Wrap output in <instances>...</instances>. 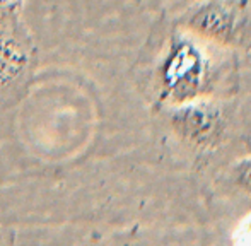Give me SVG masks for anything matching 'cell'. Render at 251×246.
I'll use <instances>...</instances> for the list:
<instances>
[{
	"instance_id": "obj_4",
	"label": "cell",
	"mask_w": 251,
	"mask_h": 246,
	"mask_svg": "<svg viewBox=\"0 0 251 246\" xmlns=\"http://www.w3.org/2000/svg\"><path fill=\"white\" fill-rule=\"evenodd\" d=\"M168 122L173 133L197 150L217 149L227 132L224 111L212 98L169 108Z\"/></svg>"
},
{
	"instance_id": "obj_2",
	"label": "cell",
	"mask_w": 251,
	"mask_h": 246,
	"mask_svg": "<svg viewBox=\"0 0 251 246\" xmlns=\"http://www.w3.org/2000/svg\"><path fill=\"white\" fill-rule=\"evenodd\" d=\"M185 33L205 43L241 48L251 43L250 0H200L179 17Z\"/></svg>"
},
{
	"instance_id": "obj_3",
	"label": "cell",
	"mask_w": 251,
	"mask_h": 246,
	"mask_svg": "<svg viewBox=\"0 0 251 246\" xmlns=\"http://www.w3.org/2000/svg\"><path fill=\"white\" fill-rule=\"evenodd\" d=\"M38 51L19 10L0 23V108L24 98L36 70Z\"/></svg>"
},
{
	"instance_id": "obj_8",
	"label": "cell",
	"mask_w": 251,
	"mask_h": 246,
	"mask_svg": "<svg viewBox=\"0 0 251 246\" xmlns=\"http://www.w3.org/2000/svg\"><path fill=\"white\" fill-rule=\"evenodd\" d=\"M10 5H17V3H12L9 0H0V9H5V7H10Z\"/></svg>"
},
{
	"instance_id": "obj_1",
	"label": "cell",
	"mask_w": 251,
	"mask_h": 246,
	"mask_svg": "<svg viewBox=\"0 0 251 246\" xmlns=\"http://www.w3.org/2000/svg\"><path fill=\"white\" fill-rule=\"evenodd\" d=\"M203 43L185 31L171 36L157 65L161 103L173 108L210 98L217 84V67Z\"/></svg>"
},
{
	"instance_id": "obj_5",
	"label": "cell",
	"mask_w": 251,
	"mask_h": 246,
	"mask_svg": "<svg viewBox=\"0 0 251 246\" xmlns=\"http://www.w3.org/2000/svg\"><path fill=\"white\" fill-rule=\"evenodd\" d=\"M231 180L236 188L251 200V156L243 157L232 164Z\"/></svg>"
},
{
	"instance_id": "obj_6",
	"label": "cell",
	"mask_w": 251,
	"mask_h": 246,
	"mask_svg": "<svg viewBox=\"0 0 251 246\" xmlns=\"http://www.w3.org/2000/svg\"><path fill=\"white\" fill-rule=\"evenodd\" d=\"M0 246H16L14 241V233L5 227L0 226Z\"/></svg>"
},
{
	"instance_id": "obj_7",
	"label": "cell",
	"mask_w": 251,
	"mask_h": 246,
	"mask_svg": "<svg viewBox=\"0 0 251 246\" xmlns=\"http://www.w3.org/2000/svg\"><path fill=\"white\" fill-rule=\"evenodd\" d=\"M16 10H19V5H10V7H5V9H0V23H2L7 16H10L12 12H16Z\"/></svg>"
}]
</instances>
